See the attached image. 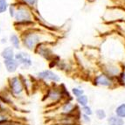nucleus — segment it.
I'll return each instance as SVG.
<instances>
[{
  "label": "nucleus",
  "instance_id": "nucleus-1",
  "mask_svg": "<svg viewBox=\"0 0 125 125\" xmlns=\"http://www.w3.org/2000/svg\"><path fill=\"white\" fill-rule=\"evenodd\" d=\"M92 83L95 87L114 88L117 86L118 82H117V79H114V78L110 77L109 75L100 71L92 77Z\"/></svg>",
  "mask_w": 125,
  "mask_h": 125
},
{
  "label": "nucleus",
  "instance_id": "nucleus-2",
  "mask_svg": "<svg viewBox=\"0 0 125 125\" xmlns=\"http://www.w3.org/2000/svg\"><path fill=\"white\" fill-rule=\"evenodd\" d=\"M123 66L122 63L114 61H103L101 64V71L105 73L106 74L109 75L114 79H118L122 71H123Z\"/></svg>",
  "mask_w": 125,
  "mask_h": 125
},
{
  "label": "nucleus",
  "instance_id": "nucleus-3",
  "mask_svg": "<svg viewBox=\"0 0 125 125\" xmlns=\"http://www.w3.org/2000/svg\"><path fill=\"white\" fill-rule=\"evenodd\" d=\"M39 77L43 80H46V81H52V82H59L61 81L60 76L50 70H45L43 72H40L39 73Z\"/></svg>",
  "mask_w": 125,
  "mask_h": 125
},
{
  "label": "nucleus",
  "instance_id": "nucleus-4",
  "mask_svg": "<svg viewBox=\"0 0 125 125\" xmlns=\"http://www.w3.org/2000/svg\"><path fill=\"white\" fill-rule=\"evenodd\" d=\"M15 59H16V61H18V63H19V64H21L24 67H29V66H31V64L30 57L28 56L26 53H24V52H19V53L16 54Z\"/></svg>",
  "mask_w": 125,
  "mask_h": 125
},
{
  "label": "nucleus",
  "instance_id": "nucleus-5",
  "mask_svg": "<svg viewBox=\"0 0 125 125\" xmlns=\"http://www.w3.org/2000/svg\"><path fill=\"white\" fill-rule=\"evenodd\" d=\"M39 40H40V38H39L38 35H36V34H30V35L26 36V38L24 40V43L27 46V48L32 49L34 47V46L39 42Z\"/></svg>",
  "mask_w": 125,
  "mask_h": 125
},
{
  "label": "nucleus",
  "instance_id": "nucleus-6",
  "mask_svg": "<svg viewBox=\"0 0 125 125\" xmlns=\"http://www.w3.org/2000/svg\"><path fill=\"white\" fill-rule=\"evenodd\" d=\"M16 19L18 21H25V20H30V14L25 9L20 8L16 12V16H15Z\"/></svg>",
  "mask_w": 125,
  "mask_h": 125
},
{
  "label": "nucleus",
  "instance_id": "nucleus-7",
  "mask_svg": "<svg viewBox=\"0 0 125 125\" xmlns=\"http://www.w3.org/2000/svg\"><path fill=\"white\" fill-rule=\"evenodd\" d=\"M10 87H11V89H12L13 93H14L15 94H21V92H22V90H23L22 85H21V82L19 81L18 78H13V79L11 80Z\"/></svg>",
  "mask_w": 125,
  "mask_h": 125
},
{
  "label": "nucleus",
  "instance_id": "nucleus-8",
  "mask_svg": "<svg viewBox=\"0 0 125 125\" xmlns=\"http://www.w3.org/2000/svg\"><path fill=\"white\" fill-rule=\"evenodd\" d=\"M108 125H124V119L120 118L115 115H112L108 118Z\"/></svg>",
  "mask_w": 125,
  "mask_h": 125
},
{
  "label": "nucleus",
  "instance_id": "nucleus-9",
  "mask_svg": "<svg viewBox=\"0 0 125 125\" xmlns=\"http://www.w3.org/2000/svg\"><path fill=\"white\" fill-rule=\"evenodd\" d=\"M4 64H5V67H6L7 70L9 72H10V73H13V72L16 71L19 63H18V61L16 60L11 59V60H5L4 61Z\"/></svg>",
  "mask_w": 125,
  "mask_h": 125
},
{
  "label": "nucleus",
  "instance_id": "nucleus-10",
  "mask_svg": "<svg viewBox=\"0 0 125 125\" xmlns=\"http://www.w3.org/2000/svg\"><path fill=\"white\" fill-rule=\"evenodd\" d=\"M76 108V106H75L73 103L70 102H66L62 107V112L64 114H67V115H69V114H72V113L74 111V109Z\"/></svg>",
  "mask_w": 125,
  "mask_h": 125
},
{
  "label": "nucleus",
  "instance_id": "nucleus-11",
  "mask_svg": "<svg viewBox=\"0 0 125 125\" xmlns=\"http://www.w3.org/2000/svg\"><path fill=\"white\" fill-rule=\"evenodd\" d=\"M115 115L120 118L125 119V103H121L115 108Z\"/></svg>",
  "mask_w": 125,
  "mask_h": 125
},
{
  "label": "nucleus",
  "instance_id": "nucleus-12",
  "mask_svg": "<svg viewBox=\"0 0 125 125\" xmlns=\"http://www.w3.org/2000/svg\"><path fill=\"white\" fill-rule=\"evenodd\" d=\"M88 102H89L88 96L85 94H84L83 95H81V96H80V97H78V98H76V102H77V104L79 105L81 108L88 105Z\"/></svg>",
  "mask_w": 125,
  "mask_h": 125
},
{
  "label": "nucleus",
  "instance_id": "nucleus-13",
  "mask_svg": "<svg viewBox=\"0 0 125 125\" xmlns=\"http://www.w3.org/2000/svg\"><path fill=\"white\" fill-rule=\"evenodd\" d=\"M2 56L5 60H11V59H13V57H14L13 49L11 47H6L2 52Z\"/></svg>",
  "mask_w": 125,
  "mask_h": 125
},
{
  "label": "nucleus",
  "instance_id": "nucleus-14",
  "mask_svg": "<svg viewBox=\"0 0 125 125\" xmlns=\"http://www.w3.org/2000/svg\"><path fill=\"white\" fill-rule=\"evenodd\" d=\"M94 115H95L96 118L98 119V120H104L107 117V113L103 108H97V109H95Z\"/></svg>",
  "mask_w": 125,
  "mask_h": 125
},
{
  "label": "nucleus",
  "instance_id": "nucleus-15",
  "mask_svg": "<svg viewBox=\"0 0 125 125\" xmlns=\"http://www.w3.org/2000/svg\"><path fill=\"white\" fill-rule=\"evenodd\" d=\"M72 94L74 96L75 98H78L80 96L83 95L85 94V91H84L83 88H72Z\"/></svg>",
  "mask_w": 125,
  "mask_h": 125
},
{
  "label": "nucleus",
  "instance_id": "nucleus-16",
  "mask_svg": "<svg viewBox=\"0 0 125 125\" xmlns=\"http://www.w3.org/2000/svg\"><path fill=\"white\" fill-rule=\"evenodd\" d=\"M81 111L82 114L87 115H89V116H91V115L94 114L92 108L90 106H88V105H87V106H85V107H82V108H81Z\"/></svg>",
  "mask_w": 125,
  "mask_h": 125
},
{
  "label": "nucleus",
  "instance_id": "nucleus-17",
  "mask_svg": "<svg viewBox=\"0 0 125 125\" xmlns=\"http://www.w3.org/2000/svg\"><path fill=\"white\" fill-rule=\"evenodd\" d=\"M10 42H11V44L13 45V46H14L15 48H19V38H18L16 35H11V36H10Z\"/></svg>",
  "mask_w": 125,
  "mask_h": 125
},
{
  "label": "nucleus",
  "instance_id": "nucleus-18",
  "mask_svg": "<svg viewBox=\"0 0 125 125\" xmlns=\"http://www.w3.org/2000/svg\"><path fill=\"white\" fill-rule=\"evenodd\" d=\"M50 96L53 101H57V100H60V99L61 98V94L60 93V92L56 91V90H53V91L51 93Z\"/></svg>",
  "mask_w": 125,
  "mask_h": 125
},
{
  "label": "nucleus",
  "instance_id": "nucleus-19",
  "mask_svg": "<svg viewBox=\"0 0 125 125\" xmlns=\"http://www.w3.org/2000/svg\"><path fill=\"white\" fill-rule=\"evenodd\" d=\"M8 4H7L6 0H0V13H3L6 10Z\"/></svg>",
  "mask_w": 125,
  "mask_h": 125
},
{
  "label": "nucleus",
  "instance_id": "nucleus-20",
  "mask_svg": "<svg viewBox=\"0 0 125 125\" xmlns=\"http://www.w3.org/2000/svg\"><path fill=\"white\" fill-rule=\"evenodd\" d=\"M119 81H120V82H123V84H125V69H123L121 74H120L119 78L117 79V82H118V83H119Z\"/></svg>",
  "mask_w": 125,
  "mask_h": 125
},
{
  "label": "nucleus",
  "instance_id": "nucleus-21",
  "mask_svg": "<svg viewBox=\"0 0 125 125\" xmlns=\"http://www.w3.org/2000/svg\"><path fill=\"white\" fill-rule=\"evenodd\" d=\"M81 117V119H82V121H83L84 123H89L90 122H91V118H90L89 115H84V114H82Z\"/></svg>",
  "mask_w": 125,
  "mask_h": 125
},
{
  "label": "nucleus",
  "instance_id": "nucleus-22",
  "mask_svg": "<svg viewBox=\"0 0 125 125\" xmlns=\"http://www.w3.org/2000/svg\"><path fill=\"white\" fill-rule=\"evenodd\" d=\"M7 120V118L5 116H4V115H0V123H5Z\"/></svg>",
  "mask_w": 125,
  "mask_h": 125
},
{
  "label": "nucleus",
  "instance_id": "nucleus-23",
  "mask_svg": "<svg viewBox=\"0 0 125 125\" xmlns=\"http://www.w3.org/2000/svg\"><path fill=\"white\" fill-rule=\"evenodd\" d=\"M25 1L27 3V4H31V5H33V4H35V2H36V0H25Z\"/></svg>",
  "mask_w": 125,
  "mask_h": 125
},
{
  "label": "nucleus",
  "instance_id": "nucleus-24",
  "mask_svg": "<svg viewBox=\"0 0 125 125\" xmlns=\"http://www.w3.org/2000/svg\"><path fill=\"white\" fill-rule=\"evenodd\" d=\"M121 28H122V31H123V34L125 35V23L123 24V26H121Z\"/></svg>",
  "mask_w": 125,
  "mask_h": 125
},
{
  "label": "nucleus",
  "instance_id": "nucleus-25",
  "mask_svg": "<svg viewBox=\"0 0 125 125\" xmlns=\"http://www.w3.org/2000/svg\"><path fill=\"white\" fill-rule=\"evenodd\" d=\"M122 66H123V69H125V56H124V59H123V61L122 62Z\"/></svg>",
  "mask_w": 125,
  "mask_h": 125
},
{
  "label": "nucleus",
  "instance_id": "nucleus-26",
  "mask_svg": "<svg viewBox=\"0 0 125 125\" xmlns=\"http://www.w3.org/2000/svg\"><path fill=\"white\" fill-rule=\"evenodd\" d=\"M124 125H125V124H124Z\"/></svg>",
  "mask_w": 125,
  "mask_h": 125
}]
</instances>
